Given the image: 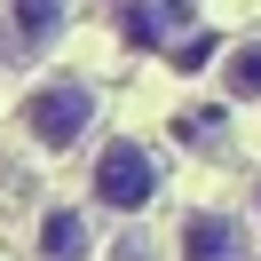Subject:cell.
Here are the masks:
<instances>
[{
    "label": "cell",
    "instance_id": "obj_1",
    "mask_svg": "<svg viewBox=\"0 0 261 261\" xmlns=\"http://www.w3.org/2000/svg\"><path fill=\"white\" fill-rule=\"evenodd\" d=\"M87 190H95L103 214H143L150 198L166 190V166H159L150 143H103L95 166H87Z\"/></svg>",
    "mask_w": 261,
    "mask_h": 261
},
{
    "label": "cell",
    "instance_id": "obj_2",
    "mask_svg": "<svg viewBox=\"0 0 261 261\" xmlns=\"http://www.w3.org/2000/svg\"><path fill=\"white\" fill-rule=\"evenodd\" d=\"M16 119H24V135H32L40 150H80L87 127H95V87L87 80H40Z\"/></svg>",
    "mask_w": 261,
    "mask_h": 261
},
{
    "label": "cell",
    "instance_id": "obj_3",
    "mask_svg": "<svg viewBox=\"0 0 261 261\" xmlns=\"http://www.w3.org/2000/svg\"><path fill=\"white\" fill-rule=\"evenodd\" d=\"M174 253L182 261H253V229L238 214H222V206H198V214H182Z\"/></svg>",
    "mask_w": 261,
    "mask_h": 261
},
{
    "label": "cell",
    "instance_id": "obj_4",
    "mask_svg": "<svg viewBox=\"0 0 261 261\" xmlns=\"http://www.w3.org/2000/svg\"><path fill=\"white\" fill-rule=\"evenodd\" d=\"M71 24V0H0V56H40Z\"/></svg>",
    "mask_w": 261,
    "mask_h": 261
},
{
    "label": "cell",
    "instance_id": "obj_5",
    "mask_svg": "<svg viewBox=\"0 0 261 261\" xmlns=\"http://www.w3.org/2000/svg\"><path fill=\"white\" fill-rule=\"evenodd\" d=\"M182 24H190L182 0H119V40L127 48H166Z\"/></svg>",
    "mask_w": 261,
    "mask_h": 261
},
{
    "label": "cell",
    "instance_id": "obj_6",
    "mask_svg": "<svg viewBox=\"0 0 261 261\" xmlns=\"http://www.w3.org/2000/svg\"><path fill=\"white\" fill-rule=\"evenodd\" d=\"M32 253H40V261H87V253H95L87 214H80V206H48L40 229H32Z\"/></svg>",
    "mask_w": 261,
    "mask_h": 261
},
{
    "label": "cell",
    "instance_id": "obj_7",
    "mask_svg": "<svg viewBox=\"0 0 261 261\" xmlns=\"http://www.w3.org/2000/svg\"><path fill=\"white\" fill-rule=\"evenodd\" d=\"M222 95L261 103V40H238V48L222 56Z\"/></svg>",
    "mask_w": 261,
    "mask_h": 261
},
{
    "label": "cell",
    "instance_id": "obj_8",
    "mask_svg": "<svg viewBox=\"0 0 261 261\" xmlns=\"http://www.w3.org/2000/svg\"><path fill=\"white\" fill-rule=\"evenodd\" d=\"M253 214H261V190H253Z\"/></svg>",
    "mask_w": 261,
    "mask_h": 261
}]
</instances>
